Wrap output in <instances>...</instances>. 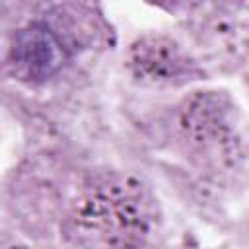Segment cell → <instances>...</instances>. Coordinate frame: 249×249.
<instances>
[{"label": "cell", "mask_w": 249, "mask_h": 249, "mask_svg": "<svg viewBox=\"0 0 249 249\" xmlns=\"http://www.w3.org/2000/svg\"><path fill=\"white\" fill-rule=\"evenodd\" d=\"M78 218L95 235H103L105 241H109V235H117L121 243H126L128 237L146 231L148 202L142 191L132 185L123 181L101 183L88 195Z\"/></svg>", "instance_id": "cell-1"}]
</instances>
